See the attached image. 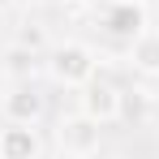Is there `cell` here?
<instances>
[{"label":"cell","mask_w":159,"mask_h":159,"mask_svg":"<svg viewBox=\"0 0 159 159\" xmlns=\"http://www.w3.org/2000/svg\"><path fill=\"white\" fill-rule=\"evenodd\" d=\"M95 73H99V56H95V48H86V43H56L52 52H48V78L56 86L82 90L86 82H95Z\"/></svg>","instance_id":"6da1fadb"},{"label":"cell","mask_w":159,"mask_h":159,"mask_svg":"<svg viewBox=\"0 0 159 159\" xmlns=\"http://www.w3.org/2000/svg\"><path fill=\"white\" fill-rule=\"evenodd\" d=\"M95 17H99V30L103 34L120 39V43H133L146 30V4L142 0H103L95 9Z\"/></svg>","instance_id":"7a4b0ae2"},{"label":"cell","mask_w":159,"mask_h":159,"mask_svg":"<svg viewBox=\"0 0 159 159\" xmlns=\"http://www.w3.org/2000/svg\"><path fill=\"white\" fill-rule=\"evenodd\" d=\"M78 112H86L90 120H99V125H116L120 116H125V90L116 86V82H86L78 90Z\"/></svg>","instance_id":"3957f363"},{"label":"cell","mask_w":159,"mask_h":159,"mask_svg":"<svg viewBox=\"0 0 159 159\" xmlns=\"http://www.w3.org/2000/svg\"><path fill=\"white\" fill-rule=\"evenodd\" d=\"M56 142H60V151H65V155L90 159V155H99L103 125H99V120H90L86 112H73V116H65V120L56 125Z\"/></svg>","instance_id":"277c9868"},{"label":"cell","mask_w":159,"mask_h":159,"mask_svg":"<svg viewBox=\"0 0 159 159\" xmlns=\"http://www.w3.org/2000/svg\"><path fill=\"white\" fill-rule=\"evenodd\" d=\"M0 112H4V120H17V125H39V120H43V112H48V103H43V95H39L30 82H17V86L0 99Z\"/></svg>","instance_id":"5b68a950"},{"label":"cell","mask_w":159,"mask_h":159,"mask_svg":"<svg viewBox=\"0 0 159 159\" xmlns=\"http://www.w3.org/2000/svg\"><path fill=\"white\" fill-rule=\"evenodd\" d=\"M43 155V138L34 125H17V120H4L0 129V159H39Z\"/></svg>","instance_id":"8992f818"},{"label":"cell","mask_w":159,"mask_h":159,"mask_svg":"<svg viewBox=\"0 0 159 159\" xmlns=\"http://www.w3.org/2000/svg\"><path fill=\"white\" fill-rule=\"evenodd\" d=\"M129 65L146 78H159V30H142L129 43Z\"/></svg>","instance_id":"52a82bcc"},{"label":"cell","mask_w":159,"mask_h":159,"mask_svg":"<svg viewBox=\"0 0 159 159\" xmlns=\"http://www.w3.org/2000/svg\"><path fill=\"white\" fill-rule=\"evenodd\" d=\"M34 69H39V52H30L22 43H9V52H4V73L13 82H30Z\"/></svg>","instance_id":"ba28073f"},{"label":"cell","mask_w":159,"mask_h":159,"mask_svg":"<svg viewBox=\"0 0 159 159\" xmlns=\"http://www.w3.org/2000/svg\"><path fill=\"white\" fill-rule=\"evenodd\" d=\"M13 43H22L30 52H43V48H48V34H43V26L26 22V26H17V39H13Z\"/></svg>","instance_id":"9c48e42d"},{"label":"cell","mask_w":159,"mask_h":159,"mask_svg":"<svg viewBox=\"0 0 159 159\" xmlns=\"http://www.w3.org/2000/svg\"><path fill=\"white\" fill-rule=\"evenodd\" d=\"M125 116H133V120L146 116V90H125ZM125 116H120V120H125Z\"/></svg>","instance_id":"30bf717a"},{"label":"cell","mask_w":159,"mask_h":159,"mask_svg":"<svg viewBox=\"0 0 159 159\" xmlns=\"http://www.w3.org/2000/svg\"><path fill=\"white\" fill-rule=\"evenodd\" d=\"M73 4H86V9H99L103 0H73Z\"/></svg>","instance_id":"8fae6325"},{"label":"cell","mask_w":159,"mask_h":159,"mask_svg":"<svg viewBox=\"0 0 159 159\" xmlns=\"http://www.w3.org/2000/svg\"><path fill=\"white\" fill-rule=\"evenodd\" d=\"M9 4H13V0H0V9H9Z\"/></svg>","instance_id":"7c38bea8"}]
</instances>
